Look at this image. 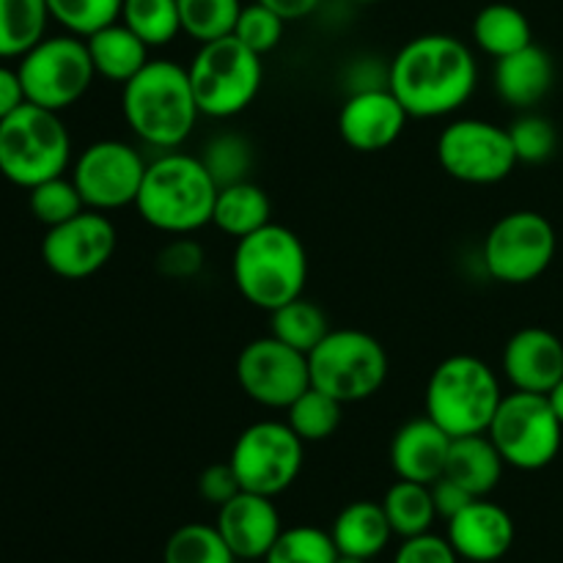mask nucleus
Segmentation results:
<instances>
[{
  "label": "nucleus",
  "instance_id": "nucleus-23",
  "mask_svg": "<svg viewBox=\"0 0 563 563\" xmlns=\"http://www.w3.org/2000/svg\"><path fill=\"white\" fill-rule=\"evenodd\" d=\"M504 456L495 449L489 434H465V438L451 440L449 462H445L443 476L454 478L460 487H465L473 498H487L504 478Z\"/></svg>",
  "mask_w": 563,
  "mask_h": 563
},
{
  "label": "nucleus",
  "instance_id": "nucleus-5",
  "mask_svg": "<svg viewBox=\"0 0 563 563\" xmlns=\"http://www.w3.org/2000/svg\"><path fill=\"white\" fill-rule=\"evenodd\" d=\"M500 379L489 363L476 355H451L432 372L427 383V418L451 438L484 434L495 410L504 401Z\"/></svg>",
  "mask_w": 563,
  "mask_h": 563
},
{
  "label": "nucleus",
  "instance_id": "nucleus-21",
  "mask_svg": "<svg viewBox=\"0 0 563 563\" xmlns=\"http://www.w3.org/2000/svg\"><path fill=\"white\" fill-rule=\"evenodd\" d=\"M451 440L432 418L407 421L390 440V467L405 482L434 484L445 473Z\"/></svg>",
  "mask_w": 563,
  "mask_h": 563
},
{
  "label": "nucleus",
  "instance_id": "nucleus-40",
  "mask_svg": "<svg viewBox=\"0 0 563 563\" xmlns=\"http://www.w3.org/2000/svg\"><path fill=\"white\" fill-rule=\"evenodd\" d=\"M284 16L275 14L273 9L256 0L251 5H242L240 20L234 25V36L256 55H264L278 47L280 38H284Z\"/></svg>",
  "mask_w": 563,
  "mask_h": 563
},
{
  "label": "nucleus",
  "instance_id": "nucleus-38",
  "mask_svg": "<svg viewBox=\"0 0 563 563\" xmlns=\"http://www.w3.org/2000/svg\"><path fill=\"white\" fill-rule=\"evenodd\" d=\"M27 192H31V196H27L31 214L38 223L47 225V229L66 223V220H71L75 214H80L82 209H88L80 190H77V185L71 179H66V176H55V179L42 181V185L31 187Z\"/></svg>",
  "mask_w": 563,
  "mask_h": 563
},
{
  "label": "nucleus",
  "instance_id": "nucleus-1",
  "mask_svg": "<svg viewBox=\"0 0 563 563\" xmlns=\"http://www.w3.org/2000/svg\"><path fill=\"white\" fill-rule=\"evenodd\" d=\"M478 64L473 49L449 33L410 38L388 66V88L410 119H438L473 97Z\"/></svg>",
  "mask_w": 563,
  "mask_h": 563
},
{
  "label": "nucleus",
  "instance_id": "nucleus-3",
  "mask_svg": "<svg viewBox=\"0 0 563 563\" xmlns=\"http://www.w3.org/2000/svg\"><path fill=\"white\" fill-rule=\"evenodd\" d=\"M130 130L154 148H179L196 126L198 110L187 66L152 58L121 91Z\"/></svg>",
  "mask_w": 563,
  "mask_h": 563
},
{
  "label": "nucleus",
  "instance_id": "nucleus-26",
  "mask_svg": "<svg viewBox=\"0 0 563 563\" xmlns=\"http://www.w3.org/2000/svg\"><path fill=\"white\" fill-rule=\"evenodd\" d=\"M267 223H273V203L262 187L253 185L251 179L220 187L212 212V225H218V231L242 240Z\"/></svg>",
  "mask_w": 563,
  "mask_h": 563
},
{
  "label": "nucleus",
  "instance_id": "nucleus-18",
  "mask_svg": "<svg viewBox=\"0 0 563 563\" xmlns=\"http://www.w3.org/2000/svg\"><path fill=\"white\" fill-rule=\"evenodd\" d=\"M500 363L511 388L548 396L563 379V341L544 328H522L506 341Z\"/></svg>",
  "mask_w": 563,
  "mask_h": 563
},
{
  "label": "nucleus",
  "instance_id": "nucleus-30",
  "mask_svg": "<svg viewBox=\"0 0 563 563\" xmlns=\"http://www.w3.org/2000/svg\"><path fill=\"white\" fill-rule=\"evenodd\" d=\"M269 328H273L275 339L295 346L302 355H308L333 330L328 322V313L317 302L306 300V297H297V300L275 308L269 313Z\"/></svg>",
  "mask_w": 563,
  "mask_h": 563
},
{
  "label": "nucleus",
  "instance_id": "nucleus-42",
  "mask_svg": "<svg viewBox=\"0 0 563 563\" xmlns=\"http://www.w3.org/2000/svg\"><path fill=\"white\" fill-rule=\"evenodd\" d=\"M460 555L454 553L449 539L434 537V533H421L401 542L396 550L394 563H456Z\"/></svg>",
  "mask_w": 563,
  "mask_h": 563
},
{
  "label": "nucleus",
  "instance_id": "nucleus-43",
  "mask_svg": "<svg viewBox=\"0 0 563 563\" xmlns=\"http://www.w3.org/2000/svg\"><path fill=\"white\" fill-rule=\"evenodd\" d=\"M198 493H201V498L207 500V504L218 506V509L223 504H229L231 498H236V495L242 493V487L231 462L209 465L207 471L201 473V478H198Z\"/></svg>",
  "mask_w": 563,
  "mask_h": 563
},
{
  "label": "nucleus",
  "instance_id": "nucleus-34",
  "mask_svg": "<svg viewBox=\"0 0 563 563\" xmlns=\"http://www.w3.org/2000/svg\"><path fill=\"white\" fill-rule=\"evenodd\" d=\"M176 3H179L181 33L196 38L198 44L231 36L242 11L240 0H176Z\"/></svg>",
  "mask_w": 563,
  "mask_h": 563
},
{
  "label": "nucleus",
  "instance_id": "nucleus-17",
  "mask_svg": "<svg viewBox=\"0 0 563 563\" xmlns=\"http://www.w3.org/2000/svg\"><path fill=\"white\" fill-rule=\"evenodd\" d=\"M407 121L410 113L388 86L368 88L344 99L339 110V135L346 146L361 154L385 152L399 141Z\"/></svg>",
  "mask_w": 563,
  "mask_h": 563
},
{
  "label": "nucleus",
  "instance_id": "nucleus-6",
  "mask_svg": "<svg viewBox=\"0 0 563 563\" xmlns=\"http://www.w3.org/2000/svg\"><path fill=\"white\" fill-rule=\"evenodd\" d=\"M71 163V137L55 110L25 102L0 121V174L16 187L64 176Z\"/></svg>",
  "mask_w": 563,
  "mask_h": 563
},
{
  "label": "nucleus",
  "instance_id": "nucleus-22",
  "mask_svg": "<svg viewBox=\"0 0 563 563\" xmlns=\"http://www.w3.org/2000/svg\"><path fill=\"white\" fill-rule=\"evenodd\" d=\"M553 80V58L548 55V49H542L533 42L528 47L517 49V53L506 55V58L495 60V93L517 110L537 108L550 93Z\"/></svg>",
  "mask_w": 563,
  "mask_h": 563
},
{
  "label": "nucleus",
  "instance_id": "nucleus-49",
  "mask_svg": "<svg viewBox=\"0 0 563 563\" xmlns=\"http://www.w3.org/2000/svg\"><path fill=\"white\" fill-rule=\"evenodd\" d=\"M355 3H374V0H355Z\"/></svg>",
  "mask_w": 563,
  "mask_h": 563
},
{
  "label": "nucleus",
  "instance_id": "nucleus-37",
  "mask_svg": "<svg viewBox=\"0 0 563 563\" xmlns=\"http://www.w3.org/2000/svg\"><path fill=\"white\" fill-rule=\"evenodd\" d=\"M121 5L124 0H47L49 16L80 38L119 22Z\"/></svg>",
  "mask_w": 563,
  "mask_h": 563
},
{
  "label": "nucleus",
  "instance_id": "nucleus-35",
  "mask_svg": "<svg viewBox=\"0 0 563 563\" xmlns=\"http://www.w3.org/2000/svg\"><path fill=\"white\" fill-rule=\"evenodd\" d=\"M201 163L207 165L209 176L218 187L247 181L253 170V146L245 135L236 132H220L203 146Z\"/></svg>",
  "mask_w": 563,
  "mask_h": 563
},
{
  "label": "nucleus",
  "instance_id": "nucleus-11",
  "mask_svg": "<svg viewBox=\"0 0 563 563\" xmlns=\"http://www.w3.org/2000/svg\"><path fill=\"white\" fill-rule=\"evenodd\" d=\"M555 229L544 214L520 209L509 212L489 229L482 247V262L489 278L509 286L542 278L555 258Z\"/></svg>",
  "mask_w": 563,
  "mask_h": 563
},
{
  "label": "nucleus",
  "instance_id": "nucleus-39",
  "mask_svg": "<svg viewBox=\"0 0 563 563\" xmlns=\"http://www.w3.org/2000/svg\"><path fill=\"white\" fill-rule=\"evenodd\" d=\"M509 135L517 154V163L539 165L544 163V159L553 157L555 146H559L555 126L537 113L520 115V119L509 126Z\"/></svg>",
  "mask_w": 563,
  "mask_h": 563
},
{
  "label": "nucleus",
  "instance_id": "nucleus-19",
  "mask_svg": "<svg viewBox=\"0 0 563 563\" xmlns=\"http://www.w3.org/2000/svg\"><path fill=\"white\" fill-rule=\"evenodd\" d=\"M218 531L236 561H264L284 526L273 498L242 489L218 509Z\"/></svg>",
  "mask_w": 563,
  "mask_h": 563
},
{
  "label": "nucleus",
  "instance_id": "nucleus-24",
  "mask_svg": "<svg viewBox=\"0 0 563 563\" xmlns=\"http://www.w3.org/2000/svg\"><path fill=\"white\" fill-rule=\"evenodd\" d=\"M330 537H333L341 555H355V559L372 561L388 548L394 528H390L388 517H385L383 504L355 500V504L344 506L339 511Z\"/></svg>",
  "mask_w": 563,
  "mask_h": 563
},
{
  "label": "nucleus",
  "instance_id": "nucleus-16",
  "mask_svg": "<svg viewBox=\"0 0 563 563\" xmlns=\"http://www.w3.org/2000/svg\"><path fill=\"white\" fill-rule=\"evenodd\" d=\"M115 225L97 209H82L66 223L47 229L42 240V258L49 273L66 280H82L97 275L113 258Z\"/></svg>",
  "mask_w": 563,
  "mask_h": 563
},
{
  "label": "nucleus",
  "instance_id": "nucleus-27",
  "mask_svg": "<svg viewBox=\"0 0 563 563\" xmlns=\"http://www.w3.org/2000/svg\"><path fill=\"white\" fill-rule=\"evenodd\" d=\"M473 42L495 60L506 58L533 42L531 22L517 5L489 3L473 20Z\"/></svg>",
  "mask_w": 563,
  "mask_h": 563
},
{
  "label": "nucleus",
  "instance_id": "nucleus-45",
  "mask_svg": "<svg viewBox=\"0 0 563 563\" xmlns=\"http://www.w3.org/2000/svg\"><path fill=\"white\" fill-rule=\"evenodd\" d=\"M25 102L27 97L25 88H22L20 71L9 69V66H0V121L14 113L16 108H22Z\"/></svg>",
  "mask_w": 563,
  "mask_h": 563
},
{
  "label": "nucleus",
  "instance_id": "nucleus-2",
  "mask_svg": "<svg viewBox=\"0 0 563 563\" xmlns=\"http://www.w3.org/2000/svg\"><path fill=\"white\" fill-rule=\"evenodd\" d=\"M218 190L201 157L170 148L146 165L135 209L152 229L190 236L212 223Z\"/></svg>",
  "mask_w": 563,
  "mask_h": 563
},
{
  "label": "nucleus",
  "instance_id": "nucleus-7",
  "mask_svg": "<svg viewBox=\"0 0 563 563\" xmlns=\"http://www.w3.org/2000/svg\"><path fill=\"white\" fill-rule=\"evenodd\" d=\"M198 110L212 119H231L253 104L262 91V55L231 36L214 38L198 47L187 66Z\"/></svg>",
  "mask_w": 563,
  "mask_h": 563
},
{
  "label": "nucleus",
  "instance_id": "nucleus-46",
  "mask_svg": "<svg viewBox=\"0 0 563 563\" xmlns=\"http://www.w3.org/2000/svg\"><path fill=\"white\" fill-rule=\"evenodd\" d=\"M258 3H264L267 9H273L275 14L284 16L286 22H291V20H302V16L313 14L322 0H258Z\"/></svg>",
  "mask_w": 563,
  "mask_h": 563
},
{
  "label": "nucleus",
  "instance_id": "nucleus-8",
  "mask_svg": "<svg viewBox=\"0 0 563 563\" xmlns=\"http://www.w3.org/2000/svg\"><path fill=\"white\" fill-rule=\"evenodd\" d=\"M311 385L341 405L372 399L388 379V352L366 330H330L308 352Z\"/></svg>",
  "mask_w": 563,
  "mask_h": 563
},
{
  "label": "nucleus",
  "instance_id": "nucleus-41",
  "mask_svg": "<svg viewBox=\"0 0 563 563\" xmlns=\"http://www.w3.org/2000/svg\"><path fill=\"white\" fill-rule=\"evenodd\" d=\"M157 269L168 280H190L203 269V247L190 236H174L157 253Z\"/></svg>",
  "mask_w": 563,
  "mask_h": 563
},
{
  "label": "nucleus",
  "instance_id": "nucleus-4",
  "mask_svg": "<svg viewBox=\"0 0 563 563\" xmlns=\"http://www.w3.org/2000/svg\"><path fill=\"white\" fill-rule=\"evenodd\" d=\"M231 275L240 295L253 308H275L302 297L308 280V253L300 236L278 223L236 240Z\"/></svg>",
  "mask_w": 563,
  "mask_h": 563
},
{
  "label": "nucleus",
  "instance_id": "nucleus-48",
  "mask_svg": "<svg viewBox=\"0 0 563 563\" xmlns=\"http://www.w3.org/2000/svg\"><path fill=\"white\" fill-rule=\"evenodd\" d=\"M335 563H368L366 559H355V555H341L339 553V559H335Z\"/></svg>",
  "mask_w": 563,
  "mask_h": 563
},
{
  "label": "nucleus",
  "instance_id": "nucleus-12",
  "mask_svg": "<svg viewBox=\"0 0 563 563\" xmlns=\"http://www.w3.org/2000/svg\"><path fill=\"white\" fill-rule=\"evenodd\" d=\"M229 462L245 493L278 498L300 476L306 443L286 421H258L236 438Z\"/></svg>",
  "mask_w": 563,
  "mask_h": 563
},
{
  "label": "nucleus",
  "instance_id": "nucleus-28",
  "mask_svg": "<svg viewBox=\"0 0 563 563\" xmlns=\"http://www.w3.org/2000/svg\"><path fill=\"white\" fill-rule=\"evenodd\" d=\"M383 509L394 533L401 539L429 533L434 520H438V509H434L429 484L405 482V478L390 484V489L383 498Z\"/></svg>",
  "mask_w": 563,
  "mask_h": 563
},
{
  "label": "nucleus",
  "instance_id": "nucleus-32",
  "mask_svg": "<svg viewBox=\"0 0 563 563\" xmlns=\"http://www.w3.org/2000/svg\"><path fill=\"white\" fill-rule=\"evenodd\" d=\"M121 22L148 47H165L181 33L176 0H124Z\"/></svg>",
  "mask_w": 563,
  "mask_h": 563
},
{
  "label": "nucleus",
  "instance_id": "nucleus-13",
  "mask_svg": "<svg viewBox=\"0 0 563 563\" xmlns=\"http://www.w3.org/2000/svg\"><path fill=\"white\" fill-rule=\"evenodd\" d=\"M438 163L465 185H498L515 170L517 154L504 126L484 119H456L440 132Z\"/></svg>",
  "mask_w": 563,
  "mask_h": 563
},
{
  "label": "nucleus",
  "instance_id": "nucleus-14",
  "mask_svg": "<svg viewBox=\"0 0 563 563\" xmlns=\"http://www.w3.org/2000/svg\"><path fill=\"white\" fill-rule=\"evenodd\" d=\"M236 379L247 399L269 410H286L311 388L308 355L284 344L273 333L242 346L236 357Z\"/></svg>",
  "mask_w": 563,
  "mask_h": 563
},
{
  "label": "nucleus",
  "instance_id": "nucleus-31",
  "mask_svg": "<svg viewBox=\"0 0 563 563\" xmlns=\"http://www.w3.org/2000/svg\"><path fill=\"white\" fill-rule=\"evenodd\" d=\"M341 407L344 405L339 399L311 385L306 394H300L286 407V423L306 445L322 443V440L333 438L335 429L341 427Z\"/></svg>",
  "mask_w": 563,
  "mask_h": 563
},
{
  "label": "nucleus",
  "instance_id": "nucleus-44",
  "mask_svg": "<svg viewBox=\"0 0 563 563\" xmlns=\"http://www.w3.org/2000/svg\"><path fill=\"white\" fill-rule=\"evenodd\" d=\"M429 489H432V500H434V509H438V517H443L445 522H449L454 515H460L467 504L476 500L465 487H460V484L449 476H440L438 482L429 484Z\"/></svg>",
  "mask_w": 563,
  "mask_h": 563
},
{
  "label": "nucleus",
  "instance_id": "nucleus-33",
  "mask_svg": "<svg viewBox=\"0 0 563 563\" xmlns=\"http://www.w3.org/2000/svg\"><path fill=\"white\" fill-rule=\"evenodd\" d=\"M163 563H236L218 526L187 522L176 528L163 550Z\"/></svg>",
  "mask_w": 563,
  "mask_h": 563
},
{
  "label": "nucleus",
  "instance_id": "nucleus-36",
  "mask_svg": "<svg viewBox=\"0 0 563 563\" xmlns=\"http://www.w3.org/2000/svg\"><path fill=\"white\" fill-rule=\"evenodd\" d=\"M339 548L333 537L317 526L284 528L264 563H335Z\"/></svg>",
  "mask_w": 563,
  "mask_h": 563
},
{
  "label": "nucleus",
  "instance_id": "nucleus-20",
  "mask_svg": "<svg viewBox=\"0 0 563 563\" xmlns=\"http://www.w3.org/2000/svg\"><path fill=\"white\" fill-rule=\"evenodd\" d=\"M460 559L471 563H495L515 544V520L504 506L476 498L449 520L445 537Z\"/></svg>",
  "mask_w": 563,
  "mask_h": 563
},
{
  "label": "nucleus",
  "instance_id": "nucleus-47",
  "mask_svg": "<svg viewBox=\"0 0 563 563\" xmlns=\"http://www.w3.org/2000/svg\"><path fill=\"white\" fill-rule=\"evenodd\" d=\"M548 401H550V407H553L555 416H559V421L563 423V379H561L559 385H555L553 390H550Z\"/></svg>",
  "mask_w": 563,
  "mask_h": 563
},
{
  "label": "nucleus",
  "instance_id": "nucleus-9",
  "mask_svg": "<svg viewBox=\"0 0 563 563\" xmlns=\"http://www.w3.org/2000/svg\"><path fill=\"white\" fill-rule=\"evenodd\" d=\"M487 434L506 465L517 471H542L559 456L563 423L544 394L511 390L495 410Z\"/></svg>",
  "mask_w": 563,
  "mask_h": 563
},
{
  "label": "nucleus",
  "instance_id": "nucleus-15",
  "mask_svg": "<svg viewBox=\"0 0 563 563\" xmlns=\"http://www.w3.org/2000/svg\"><path fill=\"white\" fill-rule=\"evenodd\" d=\"M146 159L137 148L124 141H97L75 159L71 181L80 190L88 209L113 212V209L135 207L146 176Z\"/></svg>",
  "mask_w": 563,
  "mask_h": 563
},
{
  "label": "nucleus",
  "instance_id": "nucleus-10",
  "mask_svg": "<svg viewBox=\"0 0 563 563\" xmlns=\"http://www.w3.org/2000/svg\"><path fill=\"white\" fill-rule=\"evenodd\" d=\"M20 80L27 102L60 113L86 97L97 69L86 38L80 36H44L20 55Z\"/></svg>",
  "mask_w": 563,
  "mask_h": 563
},
{
  "label": "nucleus",
  "instance_id": "nucleus-25",
  "mask_svg": "<svg viewBox=\"0 0 563 563\" xmlns=\"http://www.w3.org/2000/svg\"><path fill=\"white\" fill-rule=\"evenodd\" d=\"M86 44L97 75L110 82H121V86L130 82L152 60L148 58V49L152 47L143 38H137L121 20L91 33Z\"/></svg>",
  "mask_w": 563,
  "mask_h": 563
},
{
  "label": "nucleus",
  "instance_id": "nucleus-29",
  "mask_svg": "<svg viewBox=\"0 0 563 563\" xmlns=\"http://www.w3.org/2000/svg\"><path fill=\"white\" fill-rule=\"evenodd\" d=\"M47 0H0V58H20L44 38Z\"/></svg>",
  "mask_w": 563,
  "mask_h": 563
}]
</instances>
